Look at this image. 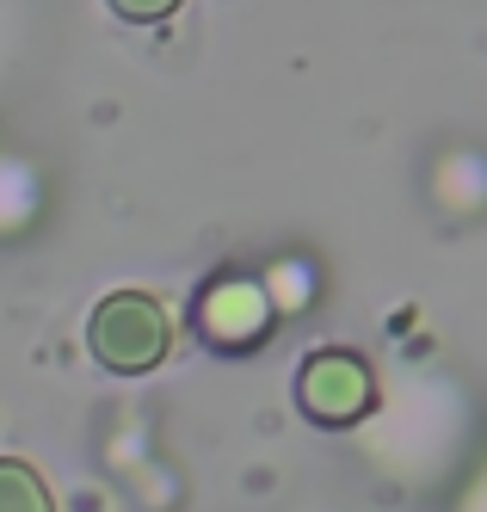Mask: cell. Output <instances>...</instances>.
<instances>
[{"label": "cell", "instance_id": "obj_1", "mask_svg": "<svg viewBox=\"0 0 487 512\" xmlns=\"http://www.w3.org/2000/svg\"><path fill=\"white\" fill-rule=\"evenodd\" d=\"M87 346L111 377H142L173 352V321L148 290H111L87 315Z\"/></svg>", "mask_w": 487, "mask_h": 512}, {"label": "cell", "instance_id": "obj_2", "mask_svg": "<svg viewBox=\"0 0 487 512\" xmlns=\"http://www.w3.org/2000/svg\"><path fill=\"white\" fill-rule=\"evenodd\" d=\"M296 408L303 420L315 426H358L370 408H377V377H370V364L346 346H321L303 358V371H296Z\"/></svg>", "mask_w": 487, "mask_h": 512}, {"label": "cell", "instance_id": "obj_3", "mask_svg": "<svg viewBox=\"0 0 487 512\" xmlns=\"http://www.w3.org/2000/svg\"><path fill=\"white\" fill-rule=\"evenodd\" d=\"M0 512H56L44 475L19 457H0Z\"/></svg>", "mask_w": 487, "mask_h": 512}, {"label": "cell", "instance_id": "obj_4", "mask_svg": "<svg viewBox=\"0 0 487 512\" xmlns=\"http://www.w3.org/2000/svg\"><path fill=\"white\" fill-rule=\"evenodd\" d=\"M111 13L130 19V25H161L179 13V0H111Z\"/></svg>", "mask_w": 487, "mask_h": 512}]
</instances>
